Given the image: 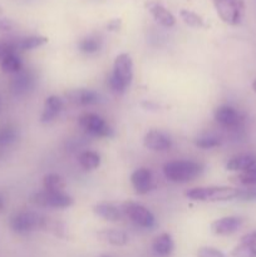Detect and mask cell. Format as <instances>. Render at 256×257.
Wrapping results in <instances>:
<instances>
[{"mask_svg": "<svg viewBox=\"0 0 256 257\" xmlns=\"http://www.w3.org/2000/svg\"><path fill=\"white\" fill-rule=\"evenodd\" d=\"M203 167L193 161H172L163 166V175L170 182L186 183L202 173Z\"/></svg>", "mask_w": 256, "mask_h": 257, "instance_id": "7a4b0ae2", "label": "cell"}, {"mask_svg": "<svg viewBox=\"0 0 256 257\" xmlns=\"http://www.w3.org/2000/svg\"><path fill=\"white\" fill-rule=\"evenodd\" d=\"M72 104L80 105V107H87V105L97 104L99 102V95L94 90L79 88V89H73L65 94Z\"/></svg>", "mask_w": 256, "mask_h": 257, "instance_id": "5bb4252c", "label": "cell"}, {"mask_svg": "<svg viewBox=\"0 0 256 257\" xmlns=\"http://www.w3.org/2000/svg\"><path fill=\"white\" fill-rule=\"evenodd\" d=\"M143 145L146 148L155 152H162V151L170 150L172 142L171 138L167 135L157 130H152L148 133H146L145 138H143Z\"/></svg>", "mask_w": 256, "mask_h": 257, "instance_id": "4fadbf2b", "label": "cell"}, {"mask_svg": "<svg viewBox=\"0 0 256 257\" xmlns=\"http://www.w3.org/2000/svg\"><path fill=\"white\" fill-rule=\"evenodd\" d=\"M197 257H227L222 251L217 250L215 247H210V246H203V247L198 248Z\"/></svg>", "mask_w": 256, "mask_h": 257, "instance_id": "4dcf8cb0", "label": "cell"}, {"mask_svg": "<svg viewBox=\"0 0 256 257\" xmlns=\"http://www.w3.org/2000/svg\"><path fill=\"white\" fill-rule=\"evenodd\" d=\"M48 38L42 37V35H30V37L20 38L15 40V49L18 50H33L42 45L47 44Z\"/></svg>", "mask_w": 256, "mask_h": 257, "instance_id": "44dd1931", "label": "cell"}, {"mask_svg": "<svg viewBox=\"0 0 256 257\" xmlns=\"http://www.w3.org/2000/svg\"><path fill=\"white\" fill-rule=\"evenodd\" d=\"M133 79V63L127 53L117 55L113 72L108 77V85L115 93H124Z\"/></svg>", "mask_w": 256, "mask_h": 257, "instance_id": "6da1fadb", "label": "cell"}, {"mask_svg": "<svg viewBox=\"0 0 256 257\" xmlns=\"http://www.w3.org/2000/svg\"><path fill=\"white\" fill-rule=\"evenodd\" d=\"M195 145L198 148H202V150H210V148H215L217 146H220V140L215 136H202V137H198L195 141Z\"/></svg>", "mask_w": 256, "mask_h": 257, "instance_id": "f546056e", "label": "cell"}, {"mask_svg": "<svg viewBox=\"0 0 256 257\" xmlns=\"http://www.w3.org/2000/svg\"><path fill=\"white\" fill-rule=\"evenodd\" d=\"M120 208L123 211V215L130 218L138 227L152 228L155 226L156 220L153 213L141 203L124 202L120 206Z\"/></svg>", "mask_w": 256, "mask_h": 257, "instance_id": "8992f818", "label": "cell"}, {"mask_svg": "<svg viewBox=\"0 0 256 257\" xmlns=\"http://www.w3.org/2000/svg\"><path fill=\"white\" fill-rule=\"evenodd\" d=\"M32 202L38 207L44 208H67L74 203L73 198L65 192H50L40 191L33 195Z\"/></svg>", "mask_w": 256, "mask_h": 257, "instance_id": "52a82bcc", "label": "cell"}, {"mask_svg": "<svg viewBox=\"0 0 256 257\" xmlns=\"http://www.w3.org/2000/svg\"><path fill=\"white\" fill-rule=\"evenodd\" d=\"M238 200L242 201H252L256 200V186H250L246 190H240Z\"/></svg>", "mask_w": 256, "mask_h": 257, "instance_id": "d6a6232c", "label": "cell"}, {"mask_svg": "<svg viewBox=\"0 0 256 257\" xmlns=\"http://www.w3.org/2000/svg\"><path fill=\"white\" fill-rule=\"evenodd\" d=\"M146 8H147L148 12L151 13V15L153 17V19L158 23L160 25L165 28H172L176 24V18L173 17L172 13L167 9V8L163 7L161 3L155 2V0H150V2L146 3Z\"/></svg>", "mask_w": 256, "mask_h": 257, "instance_id": "7c38bea8", "label": "cell"}, {"mask_svg": "<svg viewBox=\"0 0 256 257\" xmlns=\"http://www.w3.org/2000/svg\"><path fill=\"white\" fill-rule=\"evenodd\" d=\"M44 216L38 215L37 212L32 211H20L17 212L10 218V228L15 233L19 235H27L35 230H43L45 223Z\"/></svg>", "mask_w": 256, "mask_h": 257, "instance_id": "5b68a950", "label": "cell"}, {"mask_svg": "<svg viewBox=\"0 0 256 257\" xmlns=\"http://www.w3.org/2000/svg\"><path fill=\"white\" fill-rule=\"evenodd\" d=\"M242 226V218L237 216H226L211 223V232L217 236H230L237 232Z\"/></svg>", "mask_w": 256, "mask_h": 257, "instance_id": "8fae6325", "label": "cell"}, {"mask_svg": "<svg viewBox=\"0 0 256 257\" xmlns=\"http://www.w3.org/2000/svg\"><path fill=\"white\" fill-rule=\"evenodd\" d=\"M80 128L93 137L107 138L113 135L108 123L95 113H84L78 119Z\"/></svg>", "mask_w": 256, "mask_h": 257, "instance_id": "ba28073f", "label": "cell"}, {"mask_svg": "<svg viewBox=\"0 0 256 257\" xmlns=\"http://www.w3.org/2000/svg\"><path fill=\"white\" fill-rule=\"evenodd\" d=\"M215 120L226 130H237L242 125L243 117L236 108L231 105H220L215 110Z\"/></svg>", "mask_w": 256, "mask_h": 257, "instance_id": "9c48e42d", "label": "cell"}, {"mask_svg": "<svg viewBox=\"0 0 256 257\" xmlns=\"http://www.w3.org/2000/svg\"><path fill=\"white\" fill-rule=\"evenodd\" d=\"M43 186L45 191L50 192H62L65 187V182L57 173H48L43 178Z\"/></svg>", "mask_w": 256, "mask_h": 257, "instance_id": "cb8c5ba5", "label": "cell"}, {"mask_svg": "<svg viewBox=\"0 0 256 257\" xmlns=\"http://www.w3.org/2000/svg\"><path fill=\"white\" fill-rule=\"evenodd\" d=\"M14 28V23L7 18H0V32H10Z\"/></svg>", "mask_w": 256, "mask_h": 257, "instance_id": "836d02e7", "label": "cell"}, {"mask_svg": "<svg viewBox=\"0 0 256 257\" xmlns=\"http://www.w3.org/2000/svg\"><path fill=\"white\" fill-rule=\"evenodd\" d=\"M241 242L256 246V231H252V232L246 233L245 236H242V237H241Z\"/></svg>", "mask_w": 256, "mask_h": 257, "instance_id": "e575fe53", "label": "cell"}, {"mask_svg": "<svg viewBox=\"0 0 256 257\" xmlns=\"http://www.w3.org/2000/svg\"><path fill=\"white\" fill-rule=\"evenodd\" d=\"M98 238L112 246H124L130 241L127 233L122 230H117V228H104V230L99 231Z\"/></svg>", "mask_w": 256, "mask_h": 257, "instance_id": "ac0fdd59", "label": "cell"}, {"mask_svg": "<svg viewBox=\"0 0 256 257\" xmlns=\"http://www.w3.org/2000/svg\"><path fill=\"white\" fill-rule=\"evenodd\" d=\"M181 19L183 20L185 24H187L191 28H203L205 27V22H203L202 17H200L198 14H196L195 12H191V10L182 9L180 12Z\"/></svg>", "mask_w": 256, "mask_h": 257, "instance_id": "4316f807", "label": "cell"}, {"mask_svg": "<svg viewBox=\"0 0 256 257\" xmlns=\"http://www.w3.org/2000/svg\"><path fill=\"white\" fill-rule=\"evenodd\" d=\"M35 77L30 70H19L10 82V90L14 95H24L34 88Z\"/></svg>", "mask_w": 256, "mask_h": 257, "instance_id": "30bf717a", "label": "cell"}, {"mask_svg": "<svg viewBox=\"0 0 256 257\" xmlns=\"http://www.w3.org/2000/svg\"><path fill=\"white\" fill-rule=\"evenodd\" d=\"M173 248H175V243H173L172 236L167 232L158 235L152 243L153 252L156 256L160 257L170 256L173 252Z\"/></svg>", "mask_w": 256, "mask_h": 257, "instance_id": "ffe728a7", "label": "cell"}, {"mask_svg": "<svg viewBox=\"0 0 256 257\" xmlns=\"http://www.w3.org/2000/svg\"><path fill=\"white\" fill-rule=\"evenodd\" d=\"M78 49L85 54H93L100 49V39L97 37H87L78 43Z\"/></svg>", "mask_w": 256, "mask_h": 257, "instance_id": "484cf974", "label": "cell"}, {"mask_svg": "<svg viewBox=\"0 0 256 257\" xmlns=\"http://www.w3.org/2000/svg\"><path fill=\"white\" fill-rule=\"evenodd\" d=\"M232 257H256V246L241 242L231 252Z\"/></svg>", "mask_w": 256, "mask_h": 257, "instance_id": "f1b7e54d", "label": "cell"}, {"mask_svg": "<svg viewBox=\"0 0 256 257\" xmlns=\"http://www.w3.org/2000/svg\"><path fill=\"white\" fill-rule=\"evenodd\" d=\"M63 109V100L58 95H49L45 99L44 107H43L42 115H40V122L43 124L53 122L55 118L59 115V113Z\"/></svg>", "mask_w": 256, "mask_h": 257, "instance_id": "2e32d148", "label": "cell"}, {"mask_svg": "<svg viewBox=\"0 0 256 257\" xmlns=\"http://www.w3.org/2000/svg\"><path fill=\"white\" fill-rule=\"evenodd\" d=\"M93 212L98 216V217L103 218L109 222H117L123 218V211L120 207H117L113 203L107 202H100L93 207Z\"/></svg>", "mask_w": 256, "mask_h": 257, "instance_id": "e0dca14e", "label": "cell"}, {"mask_svg": "<svg viewBox=\"0 0 256 257\" xmlns=\"http://www.w3.org/2000/svg\"><path fill=\"white\" fill-rule=\"evenodd\" d=\"M217 15L227 25H238L245 15L243 0H212Z\"/></svg>", "mask_w": 256, "mask_h": 257, "instance_id": "277c9868", "label": "cell"}, {"mask_svg": "<svg viewBox=\"0 0 256 257\" xmlns=\"http://www.w3.org/2000/svg\"><path fill=\"white\" fill-rule=\"evenodd\" d=\"M100 257H112V256H109V255H102Z\"/></svg>", "mask_w": 256, "mask_h": 257, "instance_id": "f35d334b", "label": "cell"}, {"mask_svg": "<svg viewBox=\"0 0 256 257\" xmlns=\"http://www.w3.org/2000/svg\"><path fill=\"white\" fill-rule=\"evenodd\" d=\"M256 165V156L250 155V153H245V155H237L235 157L230 158L228 162L226 163V168L232 172H243V171L248 170L252 166Z\"/></svg>", "mask_w": 256, "mask_h": 257, "instance_id": "d6986e66", "label": "cell"}, {"mask_svg": "<svg viewBox=\"0 0 256 257\" xmlns=\"http://www.w3.org/2000/svg\"><path fill=\"white\" fill-rule=\"evenodd\" d=\"M12 52H17L15 49V40H9V42H0V60L7 54Z\"/></svg>", "mask_w": 256, "mask_h": 257, "instance_id": "1f68e13d", "label": "cell"}, {"mask_svg": "<svg viewBox=\"0 0 256 257\" xmlns=\"http://www.w3.org/2000/svg\"><path fill=\"white\" fill-rule=\"evenodd\" d=\"M240 190L227 186H210V187H196L186 192V197L200 202H223L238 198Z\"/></svg>", "mask_w": 256, "mask_h": 257, "instance_id": "3957f363", "label": "cell"}, {"mask_svg": "<svg viewBox=\"0 0 256 257\" xmlns=\"http://www.w3.org/2000/svg\"><path fill=\"white\" fill-rule=\"evenodd\" d=\"M120 28V19H113L107 24V29L110 32H117Z\"/></svg>", "mask_w": 256, "mask_h": 257, "instance_id": "d590c367", "label": "cell"}, {"mask_svg": "<svg viewBox=\"0 0 256 257\" xmlns=\"http://www.w3.org/2000/svg\"><path fill=\"white\" fill-rule=\"evenodd\" d=\"M251 87H252V90H253V92L256 93V79L253 80V82H252V85H251Z\"/></svg>", "mask_w": 256, "mask_h": 257, "instance_id": "74e56055", "label": "cell"}, {"mask_svg": "<svg viewBox=\"0 0 256 257\" xmlns=\"http://www.w3.org/2000/svg\"><path fill=\"white\" fill-rule=\"evenodd\" d=\"M236 182H238L242 186H256V165L252 166L248 170L243 171V172H240L235 177Z\"/></svg>", "mask_w": 256, "mask_h": 257, "instance_id": "83f0119b", "label": "cell"}, {"mask_svg": "<svg viewBox=\"0 0 256 257\" xmlns=\"http://www.w3.org/2000/svg\"><path fill=\"white\" fill-rule=\"evenodd\" d=\"M18 132L13 125H0V147H7L17 141Z\"/></svg>", "mask_w": 256, "mask_h": 257, "instance_id": "d4e9b609", "label": "cell"}, {"mask_svg": "<svg viewBox=\"0 0 256 257\" xmlns=\"http://www.w3.org/2000/svg\"><path fill=\"white\" fill-rule=\"evenodd\" d=\"M2 69L5 73H10V74H15L19 70H22V59L18 55L17 52H12L9 54L5 55L2 59Z\"/></svg>", "mask_w": 256, "mask_h": 257, "instance_id": "7402d4cb", "label": "cell"}, {"mask_svg": "<svg viewBox=\"0 0 256 257\" xmlns=\"http://www.w3.org/2000/svg\"><path fill=\"white\" fill-rule=\"evenodd\" d=\"M79 165L83 170L85 171H93L95 168L99 167L100 165V157L98 153L93 152V151H84L78 157Z\"/></svg>", "mask_w": 256, "mask_h": 257, "instance_id": "603a6c76", "label": "cell"}, {"mask_svg": "<svg viewBox=\"0 0 256 257\" xmlns=\"http://www.w3.org/2000/svg\"><path fill=\"white\" fill-rule=\"evenodd\" d=\"M3 207H4V200H3V197L0 196V211L3 210Z\"/></svg>", "mask_w": 256, "mask_h": 257, "instance_id": "8d00e7d4", "label": "cell"}, {"mask_svg": "<svg viewBox=\"0 0 256 257\" xmlns=\"http://www.w3.org/2000/svg\"><path fill=\"white\" fill-rule=\"evenodd\" d=\"M131 182L138 195H146L152 188V173L147 168H138L131 176Z\"/></svg>", "mask_w": 256, "mask_h": 257, "instance_id": "9a60e30c", "label": "cell"}]
</instances>
